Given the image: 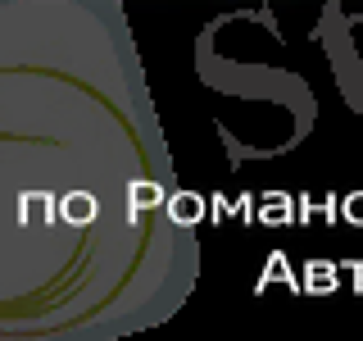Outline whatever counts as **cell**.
Wrapping results in <instances>:
<instances>
[{
  "label": "cell",
  "instance_id": "6da1fadb",
  "mask_svg": "<svg viewBox=\"0 0 363 341\" xmlns=\"http://www.w3.org/2000/svg\"><path fill=\"white\" fill-rule=\"evenodd\" d=\"M200 250L109 0H0V341L155 328Z\"/></svg>",
  "mask_w": 363,
  "mask_h": 341
}]
</instances>
